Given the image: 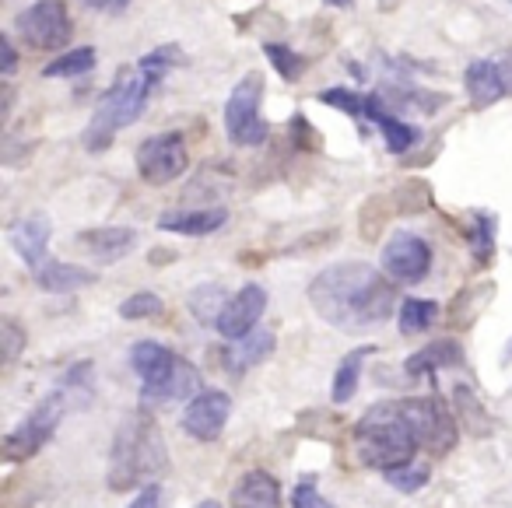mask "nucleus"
<instances>
[{
	"label": "nucleus",
	"instance_id": "nucleus-13",
	"mask_svg": "<svg viewBox=\"0 0 512 508\" xmlns=\"http://www.w3.org/2000/svg\"><path fill=\"white\" fill-rule=\"evenodd\" d=\"M50 235H53V225L46 214H25L18 218L15 225L8 228V242L32 270L43 267L46 260V249H50Z\"/></svg>",
	"mask_w": 512,
	"mask_h": 508
},
{
	"label": "nucleus",
	"instance_id": "nucleus-42",
	"mask_svg": "<svg viewBox=\"0 0 512 508\" xmlns=\"http://www.w3.org/2000/svg\"><path fill=\"white\" fill-rule=\"evenodd\" d=\"M130 508H162V484H144Z\"/></svg>",
	"mask_w": 512,
	"mask_h": 508
},
{
	"label": "nucleus",
	"instance_id": "nucleus-27",
	"mask_svg": "<svg viewBox=\"0 0 512 508\" xmlns=\"http://www.w3.org/2000/svg\"><path fill=\"white\" fill-rule=\"evenodd\" d=\"M439 323V302L432 298H407L397 312V326L404 337H418V333L432 330Z\"/></svg>",
	"mask_w": 512,
	"mask_h": 508
},
{
	"label": "nucleus",
	"instance_id": "nucleus-18",
	"mask_svg": "<svg viewBox=\"0 0 512 508\" xmlns=\"http://www.w3.org/2000/svg\"><path fill=\"white\" fill-rule=\"evenodd\" d=\"M232 508H281V484L267 470H249L228 494Z\"/></svg>",
	"mask_w": 512,
	"mask_h": 508
},
{
	"label": "nucleus",
	"instance_id": "nucleus-7",
	"mask_svg": "<svg viewBox=\"0 0 512 508\" xmlns=\"http://www.w3.org/2000/svg\"><path fill=\"white\" fill-rule=\"evenodd\" d=\"M67 407H71V403H67V396L60 393V389L46 396V400H39L36 407L29 410V417L4 438V459H8V463H25V459L36 456L53 438V431L60 428V417H64Z\"/></svg>",
	"mask_w": 512,
	"mask_h": 508
},
{
	"label": "nucleus",
	"instance_id": "nucleus-38",
	"mask_svg": "<svg viewBox=\"0 0 512 508\" xmlns=\"http://www.w3.org/2000/svg\"><path fill=\"white\" fill-rule=\"evenodd\" d=\"M292 508H334L320 494V480H316V473H302L299 477V484H295V491H292Z\"/></svg>",
	"mask_w": 512,
	"mask_h": 508
},
{
	"label": "nucleus",
	"instance_id": "nucleus-30",
	"mask_svg": "<svg viewBox=\"0 0 512 508\" xmlns=\"http://www.w3.org/2000/svg\"><path fill=\"white\" fill-rule=\"evenodd\" d=\"M95 60H99L95 46H78V50L60 53L57 60H50V64L43 67V78H81V74L92 71Z\"/></svg>",
	"mask_w": 512,
	"mask_h": 508
},
{
	"label": "nucleus",
	"instance_id": "nucleus-32",
	"mask_svg": "<svg viewBox=\"0 0 512 508\" xmlns=\"http://www.w3.org/2000/svg\"><path fill=\"white\" fill-rule=\"evenodd\" d=\"M376 127L383 130L386 151H390V155H407V151H411L414 144H421V130L411 127V123H404V120H397L393 113L386 116V120H379Z\"/></svg>",
	"mask_w": 512,
	"mask_h": 508
},
{
	"label": "nucleus",
	"instance_id": "nucleus-11",
	"mask_svg": "<svg viewBox=\"0 0 512 508\" xmlns=\"http://www.w3.org/2000/svg\"><path fill=\"white\" fill-rule=\"evenodd\" d=\"M228 414H232V396L221 393V389H204L197 393L183 410V431L197 442H214V438L225 431Z\"/></svg>",
	"mask_w": 512,
	"mask_h": 508
},
{
	"label": "nucleus",
	"instance_id": "nucleus-48",
	"mask_svg": "<svg viewBox=\"0 0 512 508\" xmlns=\"http://www.w3.org/2000/svg\"><path fill=\"white\" fill-rule=\"evenodd\" d=\"M197 508H221L218 501H204V505H197Z\"/></svg>",
	"mask_w": 512,
	"mask_h": 508
},
{
	"label": "nucleus",
	"instance_id": "nucleus-44",
	"mask_svg": "<svg viewBox=\"0 0 512 508\" xmlns=\"http://www.w3.org/2000/svg\"><path fill=\"white\" fill-rule=\"evenodd\" d=\"M81 4H88V8H95V11H113V15H120V11H127L130 0H81Z\"/></svg>",
	"mask_w": 512,
	"mask_h": 508
},
{
	"label": "nucleus",
	"instance_id": "nucleus-21",
	"mask_svg": "<svg viewBox=\"0 0 512 508\" xmlns=\"http://www.w3.org/2000/svg\"><path fill=\"white\" fill-rule=\"evenodd\" d=\"M271 354H274V333L264 330V326H256V330H249L246 337L232 340V347L225 351V368L235 375H242L246 368L267 361Z\"/></svg>",
	"mask_w": 512,
	"mask_h": 508
},
{
	"label": "nucleus",
	"instance_id": "nucleus-20",
	"mask_svg": "<svg viewBox=\"0 0 512 508\" xmlns=\"http://www.w3.org/2000/svg\"><path fill=\"white\" fill-rule=\"evenodd\" d=\"M463 365V347L456 340H432L421 351H414L411 358L404 361V372L411 379H421V375H435L442 368H460Z\"/></svg>",
	"mask_w": 512,
	"mask_h": 508
},
{
	"label": "nucleus",
	"instance_id": "nucleus-34",
	"mask_svg": "<svg viewBox=\"0 0 512 508\" xmlns=\"http://www.w3.org/2000/svg\"><path fill=\"white\" fill-rule=\"evenodd\" d=\"M393 207H397V214L428 211V207H432V190H428V183H421V179L400 183L397 190H393Z\"/></svg>",
	"mask_w": 512,
	"mask_h": 508
},
{
	"label": "nucleus",
	"instance_id": "nucleus-16",
	"mask_svg": "<svg viewBox=\"0 0 512 508\" xmlns=\"http://www.w3.org/2000/svg\"><path fill=\"white\" fill-rule=\"evenodd\" d=\"M225 221H228L225 207H197V211H165V214H158V228H162V232L193 235V239L214 235L218 228H225Z\"/></svg>",
	"mask_w": 512,
	"mask_h": 508
},
{
	"label": "nucleus",
	"instance_id": "nucleus-41",
	"mask_svg": "<svg viewBox=\"0 0 512 508\" xmlns=\"http://www.w3.org/2000/svg\"><path fill=\"white\" fill-rule=\"evenodd\" d=\"M0 53H4V60H0V71H4V78H11V74L18 71V50H15V43H11L8 32L0 36Z\"/></svg>",
	"mask_w": 512,
	"mask_h": 508
},
{
	"label": "nucleus",
	"instance_id": "nucleus-35",
	"mask_svg": "<svg viewBox=\"0 0 512 508\" xmlns=\"http://www.w3.org/2000/svg\"><path fill=\"white\" fill-rule=\"evenodd\" d=\"M320 102H323V106H330V109H341V113L351 116V120H362V116H365V92H355V88H348V85L323 88Z\"/></svg>",
	"mask_w": 512,
	"mask_h": 508
},
{
	"label": "nucleus",
	"instance_id": "nucleus-26",
	"mask_svg": "<svg viewBox=\"0 0 512 508\" xmlns=\"http://www.w3.org/2000/svg\"><path fill=\"white\" fill-rule=\"evenodd\" d=\"M495 235H498V218L491 211H474L467 225L470 239V256H474L477 267H488L495 260Z\"/></svg>",
	"mask_w": 512,
	"mask_h": 508
},
{
	"label": "nucleus",
	"instance_id": "nucleus-24",
	"mask_svg": "<svg viewBox=\"0 0 512 508\" xmlns=\"http://www.w3.org/2000/svg\"><path fill=\"white\" fill-rule=\"evenodd\" d=\"M453 410H456V417H460V424L470 431L474 438H488L491 431H495V417L488 414V407H484L481 400H477V393L470 386H453Z\"/></svg>",
	"mask_w": 512,
	"mask_h": 508
},
{
	"label": "nucleus",
	"instance_id": "nucleus-37",
	"mask_svg": "<svg viewBox=\"0 0 512 508\" xmlns=\"http://www.w3.org/2000/svg\"><path fill=\"white\" fill-rule=\"evenodd\" d=\"M162 312H165V305L155 291H134V295L120 302V316L130 319V323H134V319H155V316H162Z\"/></svg>",
	"mask_w": 512,
	"mask_h": 508
},
{
	"label": "nucleus",
	"instance_id": "nucleus-47",
	"mask_svg": "<svg viewBox=\"0 0 512 508\" xmlns=\"http://www.w3.org/2000/svg\"><path fill=\"white\" fill-rule=\"evenodd\" d=\"M330 8H351V0H327Z\"/></svg>",
	"mask_w": 512,
	"mask_h": 508
},
{
	"label": "nucleus",
	"instance_id": "nucleus-8",
	"mask_svg": "<svg viewBox=\"0 0 512 508\" xmlns=\"http://www.w3.org/2000/svg\"><path fill=\"white\" fill-rule=\"evenodd\" d=\"M190 169V151H186V137L179 130H165V134H151L137 148V176L148 186H169L176 183L183 172Z\"/></svg>",
	"mask_w": 512,
	"mask_h": 508
},
{
	"label": "nucleus",
	"instance_id": "nucleus-29",
	"mask_svg": "<svg viewBox=\"0 0 512 508\" xmlns=\"http://www.w3.org/2000/svg\"><path fill=\"white\" fill-rule=\"evenodd\" d=\"M60 393L67 396V403L74 407H88L95 396V365L92 361H78L64 372V382H60Z\"/></svg>",
	"mask_w": 512,
	"mask_h": 508
},
{
	"label": "nucleus",
	"instance_id": "nucleus-22",
	"mask_svg": "<svg viewBox=\"0 0 512 508\" xmlns=\"http://www.w3.org/2000/svg\"><path fill=\"white\" fill-rule=\"evenodd\" d=\"M36 284L43 291H50V295H71V291L95 284V270L78 267V263L53 260V263H43V267L36 270Z\"/></svg>",
	"mask_w": 512,
	"mask_h": 508
},
{
	"label": "nucleus",
	"instance_id": "nucleus-23",
	"mask_svg": "<svg viewBox=\"0 0 512 508\" xmlns=\"http://www.w3.org/2000/svg\"><path fill=\"white\" fill-rule=\"evenodd\" d=\"M376 347H355L348 351L341 361H337V372H334V382H330V400L341 407V403H351L358 393V382H362V368H365V358H372Z\"/></svg>",
	"mask_w": 512,
	"mask_h": 508
},
{
	"label": "nucleus",
	"instance_id": "nucleus-39",
	"mask_svg": "<svg viewBox=\"0 0 512 508\" xmlns=\"http://www.w3.org/2000/svg\"><path fill=\"white\" fill-rule=\"evenodd\" d=\"M288 137H292V144L302 151H320V144H323V137L316 134V127L302 113L292 116V123H288Z\"/></svg>",
	"mask_w": 512,
	"mask_h": 508
},
{
	"label": "nucleus",
	"instance_id": "nucleus-31",
	"mask_svg": "<svg viewBox=\"0 0 512 508\" xmlns=\"http://www.w3.org/2000/svg\"><path fill=\"white\" fill-rule=\"evenodd\" d=\"M264 53H267V60H271L274 71L281 74V81H299L302 74L309 71V60L285 43H264Z\"/></svg>",
	"mask_w": 512,
	"mask_h": 508
},
{
	"label": "nucleus",
	"instance_id": "nucleus-5",
	"mask_svg": "<svg viewBox=\"0 0 512 508\" xmlns=\"http://www.w3.org/2000/svg\"><path fill=\"white\" fill-rule=\"evenodd\" d=\"M264 106V74L249 71L239 78L225 102V134L239 148H260L271 137V123L260 113Z\"/></svg>",
	"mask_w": 512,
	"mask_h": 508
},
{
	"label": "nucleus",
	"instance_id": "nucleus-3",
	"mask_svg": "<svg viewBox=\"0 0 512 508\" xmlns=\"http://www.w3.org/2000/svg\"><path fill=\"white\" fill-rule=\"evenodd\" d=\"M355 449L369 470H397V466L411 463L418 438H414L411 424L404 417L400 400L372 403L355 424Z\"/></svg>",
	"mask_w": 512,
	"mask_h": 508
},
{
	"label": "nucleus",
	"instance_id": "nucleus-19",
	"mask_svg": "<svg viewBox=\"0 0 512 508\" xmlns=\"http://www.w3.org/2000/svg\"><path fill=\"white\" fill-rule=\"evenodd\" d=\"M172 365H176V354H172L169 347L158 344V340H137V344L130 347V368L137 372V379H141L144 389L165 382V375L172 372Z\"/></svg>",
	"mask_w": 512,
	"mask_h": 508
},
{
	"label": "nucleus",
	"instance_id": "nucleus-46",
	"mask_svg": "<svg viewBox=\"0 0 512 508\" xmlns=\"http://www.w3.org/2000/svg\"><path fill=\"white\" fill-rule=\"evenodd\" d=\"M176 260V253H172V249H155V253H151V263H155V267H162V263H172Z\"/></svg>",
	"mask_w": 512,
	"mask_h": 508
},
{
	"label": "nucleus",
	"instance_id": "nucleus-1",
	"mask_svg": "<svg viewBox=\"0 0 512 508\" xmlns=\"http://www.w3.org/2000/svg\"><path fill=\"white\" fill-rule=\"evenodd\" d=\"M309 302L323 323L337 330H369L393 316L397 305V284L383 277L376 267L358 260H344L323 267L309 281Z\"/></svg>",
	"mask_w": 512,
	"mask_h": 508
},
{
	"label": "nucleus",
	"instance_id": "nucleus-10",
	"mask_svg": "<svg viewBox=\"0 0 512 508\" xmlns=\"http://www.w3.org/2000/svg\"><path fill=\"white\" fill-rule=\"evenodd\" d=\"M379 260H383V274L397 284H418L432 270V246L414 232H393Z\"/></svg>",
	"mask_w": 512,
	"mask_h": 508
},
{
	"label": "nucleus",
	"instance_id": "nucleus-25",
	"mask_svg": "<svg viewBox=\"0 0 512 508\" xmlns=\"http://www.w3.org/2000/svg\"><path fill=\"white\" fill-rule=\"evenodd\" d=\"M491 295H495V284L491 281L467 284V288L449 302V326H453V330H467V326H474L477 316H481V309L491 302Z\"/></svg>",
	"mask_w": 512,
	"mask_h": 508
},
{
	"label": "nucleus",
	"instance_id": "nucleus-28",
	"mask_svg": "<svg viewBox=\"0 0 512 508\" xmlns=\"http://www.w3.org/2000/svg\"><path fill=\"white\" fill-rule=\"evenodd\" d=\"M225 302H228V295L221 284H197V288L190 291V298H186L193 319L204 326H218V316H221V309H225Z\"/></svg>",
	"mask_w": 512,
	"mask_h": 508
},
{
	"label": "nucleus",
	"instance_id": "nucleus-15",
	"mask_svg": "<svg viewBox=\"0 0 512 508\" xmlns=\"http://www.w3.org/2000/svg\"><path fill=\"white\" fill-rule=\"evenodd\" d=\"M78 246H85L95 260L102 263H116L137 246V232L127 225H102V228H88V232H78Z\"/></svg>",
	"mask_w": 512,
	"mask_h": 508
},
{
	"label": "nucleus",
	"instance_id": "nucleus-40",
	"mask_svg": "<svg viewBox=\"0 0 512 508\" xmlns=\"http://www.w3.org/2000/svg\"><path fill=\"white\" fill-rule=\"evenodd\" d=\"M0 344H4V365H15L25 347V333L15 319H4V323H0Z\"/></svg>",
	"mask_w": 512,
	"mask_h": 508
},
{
	"label": "nucleus",
	"instance_id": "nucleus-33",
	"mask_svg": "<svg viewBox=\"0 0 512 508\" xmlns=\"http://www.w3.org/2000/svg\"><path fill=\"white\" fill-rule=\"evenodd\" d=\"M397 214V207H393V197H372V200H365V207H362V239L365 242H376L379 239V232L386 228V221Z\"/></svg>",
	"mask_w": 512,
	"mask_h": 508
},
{
	"label": "nucleus",
	"instance_id": "nucleus-49",
	"mask_svg": "<svg viewBox=\"0 0 512 508\" xmlns=\"http://www.w3.org/2000/svg\"><path fill=\"white\" fill-rule=\"evenodd\" d=\"M509 4H512V0H509Z\"/></svg>",
	"mask_w": 512,
	"mask_h": 508
},
{
	"label": "nucleus",
	"instance_id": "nucleus-17",
	"mask_svg": "<svg viewBox=\"0 0 512 508\" xmlns=\"http://www.w3.org/2000/svg\"><path fill=\"white\" fill-rule=\"evenodd\" d=\"M197 389H200V372L186 358H176V365L165 375V382H158V386H151V389H141V396L151 407H162V403L193 400Z\"/></svg>",
	"mask_w": 512,
	"mask_h": 508
},
{
	"label": "nucleus",
	"instance_id": "nucleus-2",
	"mask_svg": "<svg viewBox=\"0 0 512 508\" xmlns=\"http://www.w3.org/2000/svg\"><path fill=\"white\" fill-rule=\"evenodd\" d=\"M169 473V452H165L162 431L151 421L148 410H137L120 424L109 449V487L113 491H134L141 480Z\"/></svg>",
	"mask_w": 512,
	"mask_h": 508
},
{
	"label": "nucleus",
	"instance_id": "nucleus-9",
	"mask_svg": "<svg viewBox=\"0 0 512 508\" xmlns=\"http://www.w3.org/2000/svg\"><path fill=\"white\" fill-rule=\"evenodd\" d=\"M15 32L32 46V50H64L71 43V11H67L64 0H39L32 8H25L22 15L15 18Z\"/></svg>",
	"mask_w": 512,
	"mask_h": 508
},
{
	"label": "nucleus",
	"instance_id": "nucleus-12",
	"mask_svg": "<svg viewBox=\"0 0 512 508\" xmlns=\"http://www.w3.org/2000/svg\"><path fill=\"white\" fill-rule=\"evenodd\" d=\"M264 309H267V291L260 288V284L249 281L225 302V309H221L218 326H214V330H218L225 340H239V337H246L249 330H256Z\"/></svg>",
	"mask_w": 512,
	"mask_h": 508
},
{
	"label": "nucleus",
	"instance_id": "nucleus-14",
	"mask_svg": "<svg viewBox=\"0 0 512 508\" xmlns=\"http://www.w3.org/2000/svg\"><path fill=\"white\" fill-rule=\"evenodd\" d=\"M463 88H467V99L474 109H491L502 95H509L502 67L495 60H470L463 71Z\"/></svg>",
	"mask_w": 512,
	"mask_h": 508
},
{
	"label": "nucleus",
	"instance_id": "nucleus-6",
	"mask_svg": "<svg viewBox=\"0 0 512 508\" xmlns=\"http://www.w3.org/2000/svg\"><path fill=\"white\" fill-rule=\"evenodd\" d=\"M400 407H404V417L411 424L418 445H425L432 456H446L456 445L460 417L442 396H411V400H400Z\"/></svg>",
	"mask_w": 512,
	"mask_h": 508
},
{
	"label": "nucleus",
	"instance_id": "nucleus-43",
	"mask_svg": "<svg viewBox=\"0 0 512 508\" xmlns=\"http://www.w3.org/2000/svg\"><path fill=\"white\" fill-rule=\"evenodd\" d=\"M327 242H334V232H323V235H313V239H299L295 242L292 249H288V253H302V249H316V246H327Z\"/></svg>",
	"mask_w": 512,
	"mask_h": 508
},
{
	"label": "nucleus",
	"instance_id": "nucleus-36",
	"mask_svg": "<svg viewBox=\"0 0 512 508\" xmlns=\"http://www.w3.org/2000/svg\"><path fill=\"white\" fill-rule=\"evenodd\" d=\"M383 477H386V484H390L393 491L414 494V491H421V487L428 484L432 470H428L425 463H404V466H397V470H386Z\"/></svg>",
	"mask_w": 512,
	"mask_h": 508
},
{
	"label": "nucleus",
	"instance_id": "nucleus-4",
	"mask_svg": "<svg viewBox=\"0 0 512 508\" xmlns=\"http://www.w3.org/2000/svg\"><path fill=\"white\" fill-rule=\"evenodd\" d=\"M151 92H155V85H151L141 71H120L116 85L109 88V92L102 95L99 106H95L92 123H88L85 137H81V141H85V151L102 155V151L116 141V134H120L123 127H130V123L144 113Z\"/></svg>",
	"mask_w": 512,
	"mask_h": 508
},
{
	"label": "nucleus",
	"instance_id": "nucleus-45",
	"mask_svg": "<svg viewBox=\"0 0 512 508\" xmlns=\"http://www.w3.org/2000/svg\"><path fill=\"white\" fill-rule=\"evenodd\" d=\"M498 67H502V78H505V88H509L512 95V53H505L502 60H498Z\"/></svg>",
	"mask_w": 512,
	"mask_h": 508
}]
</instances>
